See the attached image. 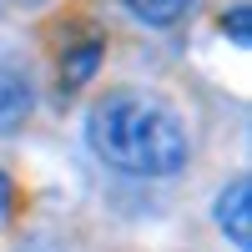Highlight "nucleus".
Listing matches in <instances>:
<instances>
[{
  "label": "nucleus",
  "instance_id": "obj_2",
  "mask_svg": "<svg viewBox=\"0 0 252 252\" xmlns=\"http://www.w3.org/2000/svg\"><path fill=\"white\" fill-rule=\"evenodd\" d=\"M35 111V76L15 56H0V136L20 131Z\"/></svg>",
  "mask_w": 252,
  "mask_h": 252
},
{
  "label": "nucleus",
  "instance_id": "obj_3",
  "mask_svg": "<svg viewBox=\"0 0 252 252\" xmlns=\"http://www.w3.org/2000/svg\"><path fill=\"white\" fill-rule=\"evenodd\" d=\"M217 227L227 232L237 252H252V177H232L217 192V207H212Z\"/></svg>",
  "mask_w": 252,
  "mask_h": 252
},
{
  "label": "nucleus",
  "instance_id": "obj_8",
  "mask_svg": "<svg viewBox=\"0 0 252 252\" xmlns=\"http://www.w3.org/2000/svg\"><path fill=\"white\" fill-rule=\"evenodd\" d=\"M20 5H46V0H20Z\"/></svg>",
  "mask_w": 252,
  "mask_h": 252
},
{
  "label": "nucleus",
  "instance_id": "obj_4",
  "mask_svg": "<svg viewBox=\"0 0 252 252\" xmlns=\"http://www.w3.org/2000/svg\"><path fill=\"white\" fill-rule=\"evenodd\" d=\"M101 35H91V40H81L76 51H66V61H61V86L66 91H76L81 81H91V71H96V61H101Z\"/></svg>",
  "mask_w": 252,
  "mask_h": 252
},
{
  "label": "nucleus",
  "instance_id": "obj_5",
  "mask_svg": "<svg viewBox=\"0 0 252 252\" xmlns=\"http://www.w3.org/2000/svg\"><path fill=\"white\" fill-rule=\"evenodd\" d=\"M126 10L146 26H177V20L192 10V0H126Z\"/></svg>",
  "mask_w": 252,
  "mask_h": 252
},
{
  "label": "nucleus",
  "instance_id": "obj_1",
  "mask_svg": "<svg viewBox=\"0 0 252 252\" xmlns=\"http://www.w3.org/2000/svg\"><path fill=\"white\" fill-rule=\"evenodd\" d=\"M86 141L121 177L166 182V177H177L182 166L192 161L187 121L166 106L157 91H136V86L106 91L86 111Z\"/></svg>",
  "mask_w": 252,
  "mask_h": 252
},
{
  "label": "nucleus",
  "instance_id": "obj_6",
  "mask_svg": "<svg viewBox=\"0 0 252 252\" xmlns=\"http://www.w3.org/2000/svg\"><path fill=\"white\" fill-rule=\"evenodd\" d=\"M222 26L232 31V40H237V46H247V40H252V10H247V5H232V15H227Z\"/></svg>",
  "mask_w": 252,
  "mask_h": 252
},
{
  "label": "nucleus",
  "instance_id": "obj_7",
  "mask_svg": "<svg viewBox=\"0 0 252 252\" xmlns=\"http://www.w3.org/2000/svg\"><path fill=\"white\" fill-rule=\"evenodd\" d=\"M5 212H10V182L0 177V222H5Z\"/></svg>",
  "mask_w": 252,
  "mask_h": 252
}]
</instances>
